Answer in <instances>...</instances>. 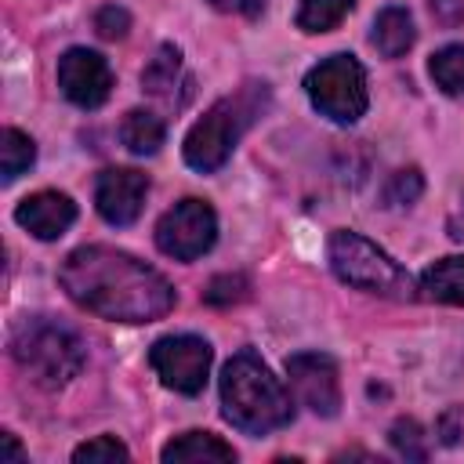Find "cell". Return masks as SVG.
I'll list each match as a JSON object with an SVG mask.
<instances>
[{"mask_svg": "<svg viewBox=\"0 0 464 464\" xmlns=\"http://www.w3.org/2000/svg\"><path fill=\"white\" fill-rule=\"evenodd\" d=\"M58 279L80 308L112 323H152L174 308V286L145 261L112 246L72 250Z\"/></svg>", "mask_w": 464, "mask_h": 464, "instance_id": "6da1fadb", "label": "cell"}, {"mask_svg": "<svg viewBox=\"0 0 464 464\" xmlns=\"http://www.w3.org/2000/svg\"><path fill=\"white\" fill-rule=\"evenodd\" d=\"M221 413L246 435H268L294 420V406L279 377L254 355L239 352L221 370Z\"/></svg>", "mask_w": 464, "mask_h": 464, "instance_id": "7a4b0ae2", "label": "cell"}, {"mask_svg": "<svg viewBox=\"0 0 464 464\" xmlns=\"http://www.w3.org/2000/svg\"><path fill=\"white\" fill-rule=\"evenodd\" d=\"M265 98H268L265 83H246L236 94L214 102L185 134V163L199 174H214L218 167H225L243 130L261 116Z\"/></svg>", "mask_w": 464, "mask_h": 464, "instance_id": "3957f363", "label": "cell"}, {"mask_svg": "<svg viewBox=\"0 0 464 464\" xmlns=\"http://www.w3.org/2000/svg\"><path fill=\"white\" fill-rule=\"evenodd\" d=\"M11 359L36 384L62 388L65 381H72L83 370L87 344L65 323H54L47 315H36V319L18 323V330L11 334Z\"/></svg>", "mask_w": 464, "mask_h": 464, "instance_id": "277c9868", "label": "cell"}, {"mask_svg": "<svg viewBox=\"0 0 464 464\" xmlns=\"http://www.w3.org/2000/svg\"><path fill=\"white\" fill-rule=\"evenodd\" d=\"M330 268L341 283L366 290V294H381V297H395L406 301L413 297V279L406 276V268H399L377 243H370L366 236L341 228L330 236Z\"/></svg>", "mask_w": 464, "mask_h": 464, "instance_id": "5b68a950", "label": "cell"}, {"mask_svg": "<svg viewBox=\"0 0 464 464\" xmlns=\"http://www.w3.org/2000/svg\"><path fill=\"white\" fill-rule=\"evenodd\" d=\"M304 91L312 98V105L334 120V123H355L366 105V72L359 65L355 54H330L323 58L308 76H304Z\"/></svg>", "mask_w": 464, "mask_h": 464, "instance_id": "8992f818", "label": "cell"}, {"mask_svg": "<svg viewBox=\"0 0 464 464\" xmlns=\"http://www.w3.org/2000/svg\"><path fill=\"white\" fill-rule=\"evenodd\" d=\"M218 239V214L207 199H181L156 221V246L174 261L203 257Z\"/></svg>", "mask_w": 464, "mask_h": 464, "instance_id": "52a82bcc", "label": "cell"}, {"mask_svg": "<svg viewBox=\"0 0 464 464\" xmlns=\"http://www.w3.org/2000/svg\"><path fill=\"white\" fill-rule=\"evenodd\" d=\"M149 362H152L156 377L163 381V388L181 392V395H199L207 384L214 352L203 337L178 334V337H160L149 348Z\"/></svg>", "mask_w": 464, "mask_h": 464, "instance_id": "ba28073f", "label": "cell"}, {"mask_svg": "<svg viewBox=\"0 0 464 464\" xmlns=\"http://www.w3.org/2000/svg\"><path fill=\"white\" fill-rule=\"evenodd\" d=\"M286 377L297 392V399L319 413L334 417L341 410V381H337V362L323 352H297L286 359Z\"/></svg>", "mask_w": 464, "mask_h": 464, "instance_id": "9c48e42d", "label": "cell"}, {"mask_svg": "<svg viewBox=\"0 0 464 464\" xmlns=\"http://www.w3.org/2000/svg\"><path fill=\"white\" fill-rule=\"evenodd\" d=\"M58 87L80 109H98L112 91V69L98 51L69 47L58 58Z\"/></svg>", "mask_w": 464, "mask_h": 464, "instance_id": "30bf717a", "label": "cell"}, {"mask_svg": "<svg viewBox=\"0 0 464 464\" xmlns=\"http://www.w3.org/2000/svg\"><path fill=\"white\" fill-rule=\"evenodd\" d=\"M145 196H149V178L134 167H109V170L98 174L94 207L109 225L123 228V225L138 221V214L145 207Z\"/></svg>", "mask_w": 464, "mask_h": 464, "instance_id": "8fae6325", "label": "cell"}, {"mask_svg": "<svg viewBox=\"0 0 464 464\" xmlns=\"http://www.w3.org/2000/svg\"><path fill=\"white\" fill-rule=\"evenodd\" d=\"M14 221L33 232L36 239H58L69 232V225L76 221V203L65 192H33L14 207Z\"/></svg>", "mask_w": 464, "mask_h": 464, "instance_id": "7c38bea8", "label": "cell"}, {"mask_svg": "<svg viewBox=\"0 0 464 464\" xmlns=\"http://www.w3.org/2000/svg\"><path fill=\"white\" fill-rule=\"evenodd\" d=\"M160 457L163 464H214V460H236V450L214 431H181L160 450Z\"/></svg>", "mask_w": 464, "mask_h": 464, "instance_id": "4fadbf2b", "label": "cell"}, {"mask_svg": "<svg viewBox=\"0 0 464 464\" xmlns=\"http://www.w3.org/2000/svg\"><path fill=\"white\" fill-rule=\"evenodd\" d=\"M417 290L428 301L464 308V254H450V257H439L435 265H428Z\"/></svg>", "mask_w": 464, "mask_h": 464, "instance_id": "5bb4252c", "label": "cell"}, {"mask_svg": "<svg viewBox=\"0 0 464 464\" xmlns=\"http://www.w3.org/2000/svg\"><path fill=\"white\" fill-rule=\"evenodd\" d=\"M417 40V29H413V18L406 7H384L373 22V47L384 54V58H399L413 47Z\"/></svg>", "mask_w": 464, "mask_h": 464, "instance_id": "9a60e30c", "label": "cell"}, {"mask_svg": "<svg viewBox=\"0 0 464 464\" xmlns=\"http://www.w3.org/2000/svg\"><path fill=\"white\" fill-rule=\"evenodd\" d=\"M163 138H167V127H163V120H160L156 112H149V109H130V112L123 116V123H120V141H123L134 156H152V152H160Z\"/></svg>", "mask_w": 464, "mask_h": 464, "instance_id": "2e32d148", "label": "cell"}, {"mask_svg": "<svg viewBox=\"0 0 464 464\" xmlns=\"http://www.w3.org/2000/svg\"><path fill=\"white\" fill-rule=\"evenodd\" d=\"M178 76H181V51H178L174 44H163V47L149 58V65L141 69V87H145L149 94L167 98V94H174Z\"/></svg>", "mask_w": 464, "mask_h": 464, "instance_id": "e0dca14e", "label": "cell"}, {"mask_svg": "<svg viewBox=\"0 0 464 464\" xmlns=\"http://www.w3.org/2000/svg\"><path fill=\"white\" fill-rule=\"evenodd\" d=\"M428 72L442 94L464 102V44H450V47L435 51Z\"/></svg>", "mask_w": 464, "mask_h": 464, "instance_id": "ac0fdd59", "label": "cell"}, {"mask_svg": "<svg viewBox=\"0 0 464 464\" xmlns=\"http://www.w3.org/2000/svg\"><path fill=\"white\" fill-rule=\"evenodd\" d=\"M355 0H301L297 4V29L301 33H326L341 25V18L352 11Z\"/></svg>", "mask_w": 464, "mask_h": 464, "instance_id": "d6986e66", "label": "cell"}, {"mask_svg": "<svg viewBox=\"0 0 464 464\" xmlns=\"http://www.w3.org/2000/svg\"><path fill=\"white\" fill-rule=\"evenodd\" d=\"M36 160V145L29 134L14 130V127H4L0 134V170H4V181H14L22 170H29Z\"/></svg>", "mask_w": 464, "mask_h": 464, "instance_id": "ffe728a7", "label": "cell"}, {"mask_svg": "<svg viewBox=\"0 0 464 464\" xmlns=\"http://www.w3.org/2000/svg\"><path fill=\"white\" fill-rule=\"evenodd\" d=\"M388 439H392L395 453L406 457V460H424V457H428V439H424V431H420V424H417L413 417H399V420L392 424Z\"/></svg>", "mask_w": 464, "mask_h": 464, "instance_id": "44dd1931", "label": "cell"}, {"mask_svg": "<svg viewBox=\"0 0 464 464\" xmlns=\"http://www.w3.org/2000/svg\"><path fill=\"white\" fill-rule=\"evenodd\" d=\"M130 453H127V446L116 439V435H98V439H91V442H83V446H76L72 450V460L76 464H112V460H127Z\"/></svg>", "mask_w": 464, "mask_h": 464, "instance_id": "7402d4cb", "label": "cell"}, {"mask_svg": "<svg viewBox=\"0 0 464 464\" xmlns=\"http://www.w3.org/2000/svg\"><path fill=\"white\" fill-rule=\"evenodd\" d=\"M246 290H250V283L243 276H214L203 290V301L214 308H228V304H239L246 297Z\"/></svg>", "mask_w": 464, "mask_h": 464, "instance_id": "603a6c76", "label": "cell"}, {"mask_svg": "<svg viewBox=\"0 0 464 464\" xmlns=\"http://www.w3.org/2000/svg\"><path fill=\"white\" fill-rule=\"evenodd\" d=\"M420 188H424V178H420V170H395L392 174V181L384 185V203H392V207H406V203H413L417 196H420Z\"/></svg>", "mask_w": 464, "mask_h": 464, "instance_id": "cb8c5ba5", "label": "cell"}, {"mask_svg": "<svg viewBox=\"0 0 464 464\" xmlns=\"http://www.w3.org/2000/svg\"><path fill=\"white\" fill-rule=\"evenodd\" d=\"M94 29H98V36H105V40H120V36H127V29H130V14H127L123 7H116V4H105V7H98V14H94Z\"/></svg>", "mask_w": 464, "mask_h": 464, "instance_id": "d4e9b609", "label": "cell"}, {"mask_svg": "<svg viewBox=\"0 0 464 464\" xmlns=\"http://www.w3.org/2000/svg\"><path fill=\"white\" fill-rule=\"evenodd\" d=\"M214 11L225 14H243V18H257L261 14V0H207Z\"/></svg>", "mask_w": 464, "mask_h": 464, "instance_id": "484cf974", "label": "cell"}, {"mask_svg": "<svg viewBox=\"0 0 464 464\" xmlns=\"http://www.w3.org/2000/svg\"><path fill=\"white\" fill-rule=\"evenodd\" d=\"M22 460H25V453L14 442V435L11 431H0V464H22Z\"/></svg>", "mask_w": 464, "mask_h": 464, "instance_id": "4316f807", "label": "cell"}, {"mask_svg": "<svg viewBox=\"0 0 464 464\" xmlns=\"http://www.w3.org/2000/svg\"><path fill=\"white\" fill-rule=\"evenodd\" d=\"M457 420H460V410H446V413H442V420H439V435H442V442H446V446H453V442L460 439Z\"/></svg>", "mask_w": 464, "mask_h": 464, "instance_id": "83f0119b", "label": "cell"}, {"mask_svg": "<svg viewBox=\"0 0 464 464\" xmlns=\"http://www.w3.org/2000/svg\"><path fill=\"white\" fill-rule=\"evenodd\" d=\"M450 236L464 243V196H460V203H457V210H453V218H450Z\"/></svg>", "mask_w": 464, "mask_h": 464, "instance_id": "f1b7e54d", "label": "cell"}]
</instances>
